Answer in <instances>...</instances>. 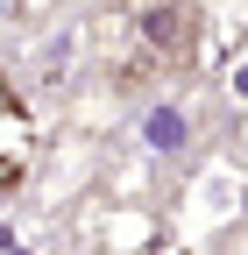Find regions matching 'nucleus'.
I'll return each instance as SVG.
<instances>
[{
  "instance_id": "nucleus-1",
  "label": "nucleus",
  "mask_w": 248,
  "mask_h": 255,
  "mask_svg": "<svg viewBox=\"0 0 248 255\" xmlns=\"http://www.w3.org/2000/svg\"><path fill=\"white\" fill-rule=\"evenodd\" d=\"M206 43L199 0H128V71H184Z\"/></svg>"
},
{
  "instance_id": "nucleus-2",
  "label": "nucleus",
  "mask_w": 248,
  "mask_h": 255,
  "mask_svg": "<svg viewBox=\"0 0 248 255\" xmlns=\"http://www.w3.org/2000/svg\"><path fill=\"white\" fill-rule=\"evenodd\" d=\"M28 156H36V121H28V107L14 100L7 71H0V191L28 170Z\"/></svg>"
},
{
  "instance_id": "nucleus-3",
  "label": "nucleus",
  "mask_w": 248,
  "mask_h": 255,
  "mask_svg": "<svg viewBox=\"0 0 248 255\" xmlns=\"http://www.w3.org/2000/svg\"><path fill=\"white\" fill-rule=\"evenodd\" d=\"M142 142H149V156H184V149H192V107H184V100H149Z\"/></svg>"
},
{
  "instance_id": "nucleus-4",
  "label": "nucleus",
  "mask_w": 248,
  "mask_h": 255,
  "mask_svg": "<svg viewBox=\"0 0 248 255\" xmlns=\"http://www.w3.org/2000/svg\"><path fill=\"white\" fill-rule=\"evenodd\" d=\"M149 255H184V248H170V241H156V248H149Z\"/></svg>"
}]
</instances>
